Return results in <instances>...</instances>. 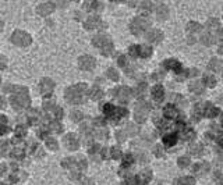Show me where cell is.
I'll use <instances>...</instances> for the list:
<instances>
[{
	"mask_svg": "<svg viewBox=\"0 0 223 185\" xmlns=\"http://www.w3.org/2000/svg\"><path fill=\"white\" fill-rule=\"evenodd\" d=\"M17 92H13V95L10 97L11 106L17 109V110H22V109H27L29 103H31V99L28 96V90L27 88H16Z\"/></svg>",
	"mask_w": 223,
	"mask_h": 185,
	"instance_id": "cell-1",
	"label": "cell"
},
{
	"mask_svg": "<svg viewBox=\"0 0 223 185\" xmlns=\"http://www.w3.org/2000/svg\"><path fill=\"white\" fill-rule=\"evenodd\" d=\"M85 85H74L66 90V99L71 105H78L84 100Z\"/></svg>",
	"mask_w": 223,
	"mask_h": 185,
	"instance_id": "cell-2",
	"label": "cell"
},
{
	"mask_svg": "<svg viewBox=\"0 0 223 185\" xmlns=\"http://www.w3.org/2000/svg\"><path fill=\"white\" fill-rule=\"evenodd\" d=\"M92 43L94 46L98 48L101 50L102 54L105 56H109L113 53V42L110 41V38L107 35H96L94 39H92Z\"/></svg>",
	"mask_w": 223,
	"mask_h": 185,
	"instance_id": "cell-3",
	"label": "cell"
},
{
	"mask_svg": "<svg viewBox=\"0 0 223 185\" xmlns=\"http://www.w3.org/2000/svg\"><path fill=\"white\" fill-rule=\"evenodd\" d=\"M148 28H149V21L142 18V17H137L131 22V32H133L134 35H138L139 36V35L145 33V31H148Z\"/></svg>",
	"mask_w": 223,
	"mask_h": 185,
	"instance_id": "cell-4",
	"label": "cell"
},
{
	"mask_svg": "<svg viewBox=\"0 0 223 185\" xmlns=\"http://www.w3.org/2000/svg\"><path fill=\"white\" fill-rule=\"evenodd\" d=\"M11 42L14 43L16 46L25 48V46H28V45L31 43V36L24 31H16L11 35Z\"/></svg>",
	"mask_w": 223,
	"mask_h": 185,
	"instance_id": "cell-5",
	"label": "cell"
},
{
	"mask_svg": "<svg viewBox=\"0 0 223 185\" xmlns=\"http://www.w3.org/2000/svg\"><path fill=\"white\" fill-rule=\"evenodd\" d=\"M149 109L151 107H149V105L147 102H138L135 105V110H134L135 121H138V122L145 121V118H147V116H148V113H149Z\"/></svg>",
	"mask_w": 223,
	"mask_h": 185,
	"instance_id": "cell-6",
	"label": "cell"
},
{
	"mask_svg": "<svg viewBox=\"0 0 223 185\" xmlns=\"http://www.w3.org/2000/svg\"><path fill=\"white\" fill-rule=\"evenodd\" d=\"M95 58L92 56H82L78 58V67L84 71H91L95 68Z\"/></svg>",
	"mask_w": 223,
	"mask_h": 185,
	"instance_id": "cell-7",
	"label": "cell"
},
{
	"mask_svg": "<svg viewBox=\"0 0 223 185\" xmlns=\"http://www.w3.org/2000/svg\"><path fill=\"white\" fill-rule=\"evenodd\" d=\"M114 95H116V97L120 102L127 103V102L130 100V97H131V90L128 89L127 86H122V88H119V89L114 90Z\"/></svg>",
	"mask_w": 223,
	"mask_h": 185,
	"instance_id": "cell-8",
	"label": "cell"
},
{
	"mask_svg": "<svg viewBox=\"0 0 223 185\" xmlns=\"http://www.w3.org/2000/svg\"><path fill=\"white\" fill-rule=\"evenodd\" d=\"M64 145H66V148L69 149V150H75V149L78 148V145H80V142H78V138L75 137L74 134H69V135H66L63 139Z\"/></svg>",
	"mask_w": 223,
	"mask_h": 185,
	"instance_id": "cell-9",
	"label": "cell"
},
{
	"mask_svg": "<svg viewBox=\"0 0 223 185\" xmlns=\"http://www.w3.org/2000/svg\"><path fill=\"white\" fill-rule=\"evenodd\" d=\"M154 11H155V16L158 20H166L169 17V10L163 3H158V4L154 7Z\"/></svg>",
	"mask_w": 223,
	"mask_h": 185,
	"instance_id": "cell-10",
	"label": "cell"
},
{
	"mask_svg": "<svg viewBox=\"0 0 223 185\" xmlns=\"http://www.w3.org/2000/svg\"><path fill=\"white\" fill-rule=\"evenodd\" d=\"M36 10H38V14H41V16H49L54 10V4L52 1H45V3H41V4L38 6Z\"/></svg>",
	"mask_w": 223,
	"mask_h": 185,
	"instance_id": "cell-11",
	"label": "cell"
},
{
	"mask_svg": "<svg viewBox=\"0 0 223 185\" xmlns=\"http://www.w3.org/2000/svg\"><path fill=\"white\" fill-rule=\"evenodd\" d=\"M41 92H42V95H50L52 92H53V88H54V84L52 79L49 78H45L42 79V82H41Z\"/></svg>",
	"mask_w": 223,
	"mask_h": 185,
	"instance_id": "cell-12",
	"label": "cell"
},
{
	"mask_svg": "<svg viewBox=\"0 0 223 185\" xmlns=\"http://www.w3.org/2000/svg\"><path fill=\"white\" fill-rule=\"evenodd\" d=\"M147 39H148L149 42H152V43H158V42H160V41L163 39V33H162L159 29H152L151 32L147 33Z\"/></svg>",
	"mask_w": 223,
	"mask_h": 185,
	"instance_id": "cell-13",
	"label": "cell"
},
{
	"mask_svg": "<svg viewBox=\"0 0 223 185\" xmlns=\"http://www.w3.org/2000/svg\"><path fill=\"white\" fill-rule=\"evenodd\" d=\"M102 24L101 18L98 16H89L88 17V20L85 21V26H86V29H95V28H98V26Z\"/></svg>",
	"mask_w": 223,
	"mask_h": 185,
	"instance_id": "cell-14",
	"label": "cell"
},
{
	"mask_svg": "<svg viewBox=\"0 0 223 185\" xmlns=\"http://www.w3.org/2000/svg\"><path fill=\"white\" fill-rule=\"evenodd\" d=\"M152 97H154L156 102H162L163 97H165V90L162 86H155L152 89Z\"/></svg>",
	"mask_w": 223,
	"mask_h": 185,
	"instance_id": "cell-15",
	"label": "cell"
},
{
	"mask_svg": "<svg viewBox=\"0 0 223 185\" xmlns=\"http://www.w3.org/2000/svg\"><path fill=\"white\" fill-rule=\"evenodd\" d=\"M190 90L194 92L195 95H202L204 93V85L199 81H192L191 84H190Z\"/></svg>",
	"mask_w": 223,
	"mask_h": 185,
	"instance_id": "cell-16",
	"label": "cell"
},
{
	"mask_svg": "<svg viewBox=\"0 0 223 185\" xmlns=\"http://www.w3.org/2000/svg\"><path fill=\"white\" fill-rule=\"evenodd\" d=\"M215 41H216V39L213 38V33H211V32H205V33L201 35V42L204 43V45H207V46L212 45Z\"/></svg>",
	"mask_w": 223,
	"mask_h": 185,
	"instance_id": "cell-17",
	"label": "cell"
},
{
	"mask_svg": "<svg viewBox=\"0 0 223 185\" xmlns=\"http://www.w3.org/2000/svg\"><path fill=\"white\" fill-rule=\"evenodd\" d=\"M209 68L215 73H220L222 71V61L219 58H212L211 63H209Z\"/></svg>",
	"mask_w": 223,
	"mask_h": 185,
	"instance_id": "cell-18",
	"label": "cell"
},
{
	"mask_svg": "<svg viewBox=\"0 0 223 185\" xmlns=\"http://www.w3.org/2000/svg\"><path fill=\"white\" fill-rule=\"evenodd\" d=\"M102 96H103V93H102V90L99 89L98 86H94V88L89 90V97L94 99V100H99Z\"/></svg>",
	"mask_w": 223,
	"mask_h": 185,
	"instance_id": "cell-19",
	"label": "cell"
},
{
	"mask_svg": "<svg viewBox=\"0 0 223 185\" xmlns=\"http://www.w3.org/2000/svg\"><path fill=\"white\" fill-rule=\"evenodd\" d=\"M138 127H137V125H134V124H128L127 127H126V135H131V137H134V135H137V134H138Z\"/></svg>",
	"mask_w": 223,
	"mask_h": 185,
	"instance_id": "cell-20",
	"label": "cell"
},
{
	"mask_svg": "<svg viewBox=\"0 0 223 185\" xmlns=\"http://www.w3.org/2000/svg\"><path fill=\"white\" fill-rule=\"evenodd\" d=\"M63 167H66V169H75V160L73 157H67L63 160ZM77 170V169H75Z\"/></svg>",
	"mask_w": 223,
	"mask_h": 185,
	"instance_id": "cell-21",
	"label": "cell"
},
{
	"mask_svg": "<svg viewBox=\"0 0 223 185\" xmlns=\"http://www.w3.org/2000/svg\"><path fill=\"white\" fill-rule=\"evenodd\" d=\"M75 169L78 170V171H82V170L86 169V162H85L82 157H78L77 160H75Z\"/></svg>",
	"mask_w": 223,
	"mask_h": 185,
	"instance_id": "cell-22",
	"label": "cell"
},
{
	"mask_svg": "<svg viewBox=\"0 0 223 185\" xmlns=\"http://www.w3.org/2000/svg\"><path fill=\"white\" fill-rule=\"evenodd\" d=\"M204 82H205V85H208V86H211V88H212V86H215V85H216V79H215V77H213V75H205V77H204Z\"/></svg>",
	"mask_w": 223,
	"mask_h": 185,
	"instance_id": "cell-23",
	"label": "cell"
},
{
	"mask_svg": "<svg viewBox=\"0 0 223 185\" xmlns=\"http://www.w3.org/2000/svg\"><path fill=\"white\" fill-rule=\"evenodd\" d=\"M106 75L112 79V81H117V79H119V73H117L114 68H109V70H107Z\"/></svg>",
	"mask_w": 223,
	"mask_h": 185,
	"instance_id": "cell-24",
	"label": "cell"
},
{
	"mask_svg": "<svg viewBox=\"0 0 223 185\" xmlns=\"http://www.w3.org/2000/svg\"><path fill=\"white\" fill-rule=\"evenodd\" d=\"M139 54L142 57H149L152 54V49L148 48V46H144V48H139Z\"/></svg>",
	"mask_w": 223,
	"mask_h": 185,
	"instance_id": "cell-25",
	"label": "cell"
},
{
	"mask_svg": "<svg viewBox=\"0 0 223 185\" xmlns=\"http://www.w3.org/2000/svg\"><path fill=\"white\" fill-rule=\"evenodd\" d=\"M207 28L208 29H216V28H219V21L216 20V18H213V20H208Z\"/></svg>",
	"mask_w": 223,
	"mask_h": 185,
	"instance_id": "cell-26",
	"label": "cell"
},
{
	"mask_svg": "<svg viewBox=\"0 0 223 185\" xmlns=\"http://www.w3.org/2000/svg\"><path fill=\"white\" fill-rule=\"evenodd\" d=\"M141 177L145 180V182L151 181V178H152V173H151V170H148V169L142 170V171H141Z\"/></svg>",
	"mask_w": 223,
	"mask_h": 185,
	"instance_id": "cell-27",
	"label": "cell"
},
{
	"mask_svg": "<svg viewBox=\"0 0 223 185\" xmlns=\"http://www.w3.org/2000/svg\"><path fill=\"white\" fill-rule=\"evenodd\" d=\"M46 146H48L49 149H52V150L57 149V142H56V139H53V138H48V139H46Z\"/></svg>",
	"mask_w": 223,
	"mask_h": 185,
	"instance_id": "cell-28",
	"label": "cell"
},
{
	"mask_svg": "<svg viewBox=\"0 0 223 185\" xmlns=\"http://www.w3.org/2000/svg\"><path fill=\"white\" fill-rule=\"evenodd\" d=\"M165 113H166V116L170 117V118H173V117L177 116V111H176V109H174V107H172V106L166 107V109H165Z\"/></svg>",
	"mask_w": 223,
	"mask_h": 185,
	"instance_id": "cell-29",
	"label": "cell"
},
{
	"mask_svg": "<svg viewBox=\"0 0 223 185\" xmlns=\"http://www.w3.org/2000/svg\"><path fill=\"white\" fill-rule=\"evenodd\" d=\"M188 150H190V153H192V154H198V153H201V152H202V146H201V145H197V143H195V145H191Z\"/></svg>",
	"mask_w": 223,
	"mask_h": 185,
	"instance_id": "cell-30",
	"label": "cell"
},
{
	"mask_svg": "<svg viewBox=\"0 0 223 185\" xmlns=\"http://www.w3.org/2000/svg\"><path fill=\"white\" fill-rule=\"evenodd\" d=\"M85 7L89 9V10H92V9H95V10H102V4L99 3V1H91L89 4H86Z\"/></svg>",
	"mask_w": 223,
	"mask_h": 185,
	"instance_id": "cell-31",
	"label": "cell"
},
{
	"mask_svg": "<svg viewBox=\"0 0 223 185\" xmlns=\"http://www.w3.org/2000/svg\"><path fill=\"white\" fill-rule=\"evenodd\" d=\"M145 89H147V85L145 84H139L137 88H135V95L137 96H141V95H144V92H145Z\"/></svg>",
	"mask_w": 223,
	"mask_h": 185,
	"instance_id": "cell-32",
	"label": "cell"
},
{
	"mask_svg": "<svg viewBox=\"0 0 223 185\" xmlns=\"http://www.w3.org/2000/svg\"><path fill=\"white\" fill-rule=\"evenodd\" d=\"M71 120H74V121H80V120H82V113L81 111H71Z\"/></svg>",
	"mask_w": 223,
	"mask_h": 185,
	"instance_id": "cell-33",
	"label": "cell"
},
{
	"mask_svg": "<svg viewBox=\"0 0 223 185\" xmlns=\"http://www.w3.org/2000/svg\"><path fill=\"white\" fill-rule=\"evenodd\" d=\"M199 24H197V22H190L188 24V26H187V29L190 32H197V31H199Z\"/></svg>",
	"mask_w": 223,
	"mask_h": 185,
	"instance_id": "cell-34",
	"label": "cell"
},
{
	"mask_svg": "<svg viewBox=\"0 0 223 185\" xmlns=\"http://www.w3.org/2000/svg\"><path fill=\"white\" fill-rule=\"evenodd\" d=\"M95 135H96V138H99V139H106L107 131L105 128H102V130H98V131L95 132Z\"/></svg>",
	"mask_w": 223,
	"mask_h": 185,
	"instance_id": "cell-35",
	"label": "cell"
},
{
	"mask_svg": "<svg viewBox=\"0 0 223 185\" xmlns=\"http://www.w3.org/2000/svg\"><path fill=\"white\" fill-rule=\"evenodd\" d=\"M177 164H179L180 167H187V166L190 164V159H187V157H180V159H179V162H177Z\"/></svg>",
	"mask_w": 223,
	"mask_h": 185,
	"instance_id": "cell-36",
	"label": "cell"
},
{
	"mask_svg": "<svg viewBox=\"0 0 223 185\" xmlns=\"http://www.w3.org/2000/svg\"><path fill=\"white\" fill-rule=\"evenodd\" d=\"M110 154H112V157L113 159H119L120 157V154H122V152H120V149L119 148H112Z\"/></svg>",
	"mask_w": 223,
	"mask_h": 185,
	"instance_id": "cell-37",
	"label": "cell"
},
{
	"mask_svg": "<svg viewBox=\"0 0 223 185\" xmlns=\"http://www.w3.org/2000/svg\"><path fill=\"white\" fill-rule=\"evenodd\" d=\"M191 184H192L191 178H181V180H179V182H177V185H191Z\"/></svg>",
	"mask_w": 223,
	"mask_h": 185,
	"instance_id": "cell-38",
	"label": "cell"
},
{
	"mask_svg": "<svg viewBox=\"0 0 223 185\" xmlns=\"http://www.w3.org/2000/svg\"><path fill=\"white\" fill-rule=\"evenodd\" d=\"M166 67H176V68H180V64L176 63L174 60H170V61H166L165 63Z\"/></svg>",
	"mask_w": 223,
	"mask_h": 185,
	"instance_id": "cell-39",
	"label": "cell"
},
{
	"mask_svg": "<svg viewBox=\"0 0 223 185\" xmlns=\"http://www.w3.org/2000/svg\"><path fill=\"white\" fill-rule=\"evenodd\" d=\"M219 110L218 109H215V107H212V109H208V116L209 117H216L218 116Z\"/></svg>",
	"mask_w": 223,
	"mask_h": 185,
	"instance_id": "cell-40",
	"label": "cell"
},
{
	"mask_svg": "<svg viewBox=\"0 0 223 185\" xmlns=\"http://www.w3.org/2000/svg\"><path fill=\"white\" fill-rule=\"evenodd\" d=\"M53 111H54V116L57 117V118H61V117H63V110H61L60 107H53Z\"/></svg>",
	"mask_w": 223,
	"mask_h": 185,
	"instance_id": "cell-41",
	"label": "cell"
},
{
	"mask_svg": "<svg viewBox=\"0 0 223 185\" xmlns=\"http://www.w3.org/2000/svg\"><path fill=\"white\" fill-rule=\"evenodd\" d=\"M174 142H176V138L173 137V135H170V138H165V143L166 145H169V146L170 145H173Z\"/></svg>",
	"mask_w": 223,
	"mask_h": 185,
	"instance_id": "cell-42",
	"label": "cell"
},
{
	"mask_svg": "<svg viewBox=\"0 0 223 185\" xmlns=\"http://www.w3.org/2000/svg\"><path fill=\"white\" fill-rule=\"evenodd\" d=\"M117 139L122 142V141H126V132L124 131H119L117 132Z\"/></svg>",
	"mask_w": 223,
	"mask_h": 185,
	"instance_id": "cell-43",
	"label": "cell"
},
{
	"mask_svg": "<svg viewBox=\"0 0 223 185\" xmlns=\"http://www.w3.org/2000/svg\"><path fill=\"white\" fill-rule=\"evenodd\" d=\"M6 65H7V61H6V58L3 57V56H0V70H4Z\"/></svg>",
	"mask_w": 223,
	"mask_h": 185,
	"instance_id": "cell-44",
	"label": "cell"
},
{
	"mask_svg": "<svg viewBox=\"0 0 223 185\" xmlns=\"http://www.w3.org/2000/svg\"><path fill=\"white\" fill-rule=\"evenodd\" d=\"M155 154H158V156H162V154H163V150H162L160 146H156V149H155Z\"/></svg>",
	"mask_w": 223,
	"mask_h": 185,
	"instance_id": "cell-45",
	"label": "cell"
},
{
	"mask_svg": "<svg viewBox=\"0 0 223 185\" xmlns=\"http://www.w3.org/2000/svg\"><path fill=\"white\" fill-rule=\"evenodd\" d=\"M81 185H95V184H94V181H91V180H84L81 182Z\"/></svg>",
	"mask_w": 223,
	"mask_h": 185,
	"instance_id": "cell-46",
	"label": "cell"
},
{
	"mask_svg": "<svg viewBox=\"0 0 223 185\" xmlns=\"http://www.w3.org/2000/svg\"><path fill=\"white\" fill-rule=\"evenodd\" d=\"M52 128H53V130H56V131H60V130H61V127H60V124H52Z\"/></svg>",
	"mask_w": 223,
	"mask_h": 185,
	"instance_id": "cell-47",
	"label": "cell"
},
{
	"mask_svg": "<svg viewBox=\"0 0 223 185\" xmlns=\"http://www.w3.org/2000/svg\"><path fill=\"white\" fill-rule=\"evenodd\" d=\"M120 58V60H119V64H120V65H124V64H126V57H119Z\"/></svg>",
	"mask_w": 223,
	"mask_h": 185,
	"instance_id": "cell-48",
	"label": "cell"
},
{
	"mask_svg": "<svg viewBox=\"0 0 223 185\" xmlns=\"http://www.w3.org/2000/svg\"><path fill=\"white\" fill-rule=\"evenodd\" d=\"M4 170H6V166H3V164H1V166H0V175L4 174Z\"/></svg>",
	"mask_w": 223,
	"mask_h": 185,
	"instance_id": "cell-49",
	"label": "cell"
},
{
	"mask_svg": "<svg viewBox=\"0 0 223 185\" xmlns=\"http://www.w3.org/2000/svg\"><path fill=\"white\" fill-rule=\"evenodd\" d=\"M1 107H4V99L0 96V109H1Z\"/></svg>",
	"mask_w": 223,
	"mask_h": 185,
	"instance_id": "cell-50",
	"label": "cell"
},
{
	"mask_svg": "<svg viewBox=\"0 0 223 185\" xmlns=\"http://www.w3.org/2000/svg\"><path fill=\"white\" fill-rule=\"evenodd\" d=\"M0 124H6V117L4 116H0Z\"/></svg>",
	"mask_w": 223,
	"mask_h": 185,
	"instance_id": "cell-51",
	"label": "cell"
},
{
	"mask_svg": "<svg viewBox=\"0 0 223 185\" xmlns=\"http://www.w3.org/2000/svg\"><path fill=\"white\" fill-rule=\"evenodd\" d=\"M1 29H3V21L0 20V31H1Z\"/></svg>",
	"mask_w": 223,
	"mask_h": 185,
	"instance_id": "cell-52",
	"label": "cell"
},
{
	"mask_svg": "<svg viewBox=\"0 0 223 185\" xmlns=\"http://www.w3.org/2000/svg\"><path fill=\"white\" fill-rule=\"evenodd\" d=\"M0 81H1V79H0Z\"/></svg>",
	"mask_w": 223,
	"mask_h": 185,
	"instance_id": "cell-53",
	"label": "cell"
}]
</instances>
